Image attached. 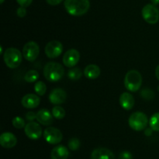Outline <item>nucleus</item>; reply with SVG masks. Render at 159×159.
Wrapping results in <instances>:
<instances>
[{"label":"nucleus","mask_w":159,"mask_h":159,"mask_svg":"<svg viewBox=\"0 0 159 159\" xmlns=\"http://www.w3.org/2000/svg\"><path fill=\"white\" fill-rule=\"evenodd\" d=\"M34 90L38 96H43L47 91V86L43 81H37L34 85Z\"/></svg>","instance_id":"obj_24"},{"label":"nucleus","mask_w":159,"mask_h":159,"mask_svg":"<svg viewBox=\"0 0 159 159\" xmlns=\"http://www.w3.org/2000/svg\"><path fill=\"white\" fill-rule=\"evenodd\" d=\"M40 53V47L37 42L31 41L25 44L23 48V55L29 62H34L37 59Z\"/></svg>","instance_id":"obj_7"},{"label":"nucleus","mask_w":159,"mask_h":159,"mask_svg":"<svg viewBox=\"0 0 159 159\" xmlns=\"http://www.w3.org/2000/svg\"><path fill=\"white\" fill-rule=\"evenodd\" d=\"M119 159H133V156H132V154L130 152L127 151H124L120 154Z\"/></svg>","instance_id":"obj_27"},{"label":"nucleus","mask_w":159,"mask_h":159,"mask_svg":"<svg viewBox=\"0 0 159 159\" xmlns=\"http://www.w3.org/2000/svg\"><path fill=\"white\" fill-rule=\"evenodd\" d=\"M4 1H5V0H0V2H1L2 4V3L4 2Z\"/></svg>","instance_id":"obj_35"},{"label":"nucleus","mask_w":159,"mask_h":159,"mask_svg":"<svg viewBox=\"0 0 159 159\" xmlns=\"http://www.w3.org/2000/svg\"><path fill=\"white\" fill-rule=\"evenodd\" d=\"M17 3L20 5L22 7H28L29 6H30L31 3H32L33 0H16Z\"/></svg>","instance_id":"obj_29"},{"label":"nucleus","mask_w":159,"mask_h":159,"mask_svg":"<svg viewBox=\"0 0 159 159\" xmlns=\"http://www.w3.org/2000/svg\"><path fill=\"white\" fill-rule=\"evenodd\" d=\"M5 64L10 69H16L20 66L23 60V54L16 48H9L3 53Z\"/></svg>","instance_id":"obj_4"},{"label":"nucleus","mask_w":159,"mask_h":159,"mask_svg":"<svg viewBox=\"0 0 159 159\" xmlns=\"http://www.w3.org/2000/svg\"><path fill=\"white\" fill-rule=\"evenodd\" d=\"M120 104L124 110H131L135 104V100L133 95L129 92H124L120 96Z\"/></svg>","instance_id":"obj_16"},{"label":"nucleus","mask_w":159,"mask_h":159,"mask_svg":"<svg viewBox=\"0 0 159 159\" xmlns=\"http://www.w3.org/2000/svg\"><path fill=\"white\" fill-rule=\"evenodd\" d=\"M152 129H146V131H145V135L146 136H150V135H152Z\"/></svg>","instance_id":"obj_33"},{"label":"nucleus","mask_w":159,"mask_h":159,"mask_svg":"<svg viewBox=\"0 0 159 159\" xmlns=\"http://www.w3.org/2000/svg\"><path fill=\"white\" fill-rule=\"evenodd\" d=\"M149 126L153 131L159 132V112L153 114L149 120Z\"/></svg>","instance_id":"obj_21"},{"label":"nucleus","mask_w":159,"mask_h":159,"mask_svg":"<svg viewBox=\"0 0 159 159\" xmlns=\"http://www.w3.org/2000/svg\"><path fill=\"white\" fill-rule=\"evenodd\" d=\"M158 91H159V86H158Z\"/></svg>","instance_id":"obj_36"},{"label":"nucleus","mask_w":159,"mask_h":159,"mask_svg":"<svg viewBox=\"0 0 159 159\" xmlns=\"http://www.w3.org/2000/svg\"><path fill=\"white\" fill-rule=\"evenodd\" d=\"M39 78V73L37 70H30L29 71L26 72V73L25 74L24 80L25 81L28 83H34L35 81H37Z\"/></svg>","instance_id":"obj_23"},{"label":"nucleus","mask_w":159,"mask_h":159,"mask_svg":"<svg viewBox=\"0 0 159 159\" xmlns=\"http://www.w3.org/2000/svg\"><path fill=\"white\" fill-rule=\"evenodd\" d=\"M43 137L44 140L50 144H57L62 140L63 134L61 131L57 128L50 126L46 128L43 131Z\"/></svg>","instance_id":"obj_8"},{"label":"nucleus","mask_w":159,"mask_h":159,"mask_svg":"<svg viewBox=\"0 0 159 159\" xmlns=\"http://www.w3.org/2000/svg\"><path fill=\"white\" fill-rule=\"evenodd\" d=\"M22 105L28 109L35 108L38 107L40 103V98L37 94H27L22 98Z\"/></svg>","instance_id":"obj_13"},{"label":"nucleus","mask_w":159,"mask_h":159,"mask_svg":"<svg viewBox=\"0 0 159 159\" xmlns=\"http://www.w3.org/2000/svg\"><path fill=\"white\" fill-rule=\"evenodd\" d=\"M63 51V45L59 41H51L45 46V54L50 59H55L60 56Z\"/></svg>","instance_id":"obj_9"},{"label":"nucleus","mask_w":159,"mask_h":159,"mask_svg":"<svg viewBox=\"0 0 159 159\" xmlns=\"http://www.w3.org/2000/svg\"><path fill=\"white\" fill-rule=\"evenodd\" d=\"M12 126L16 129H23L26 125L25 124V120L20 116L14 117L12 120Z\"/></svg>","instance_id":"obj_25"},{"label":"nucleus","mask_w":159,"mask_h":159,"mask_svg":"<svg viewBox=\"0 0 159 159\" xmlns=\"http://www.w3.org/2000/svg\"><path fill=\"white\" fill-rule=\"evenodd\" d=\"M79 60H80V53L75 48L68 50L63 56L64 65L69 68L75 66Z\"/></svg>","instance_id":"obj_11"},{"label":"nucleus","mask_w":159,"mask_h":159,"mask_svg":"<svg viewBox=\"0 0 159 159\" xmlns=\"http://www.w3.org/2000/svg\"><path fill=\"white\" fill-rule=\"evenodd\" d=\"M82 76V70L79 67H72L68 72V77L71 80H78Z\"/></svg>","instance_id":"obj_20"},{"label":"nucleus","mask_w":159,"mask_h":159,"mask_svg":"<svg viewBox=\"0 0 159 159\" xmlns=\"http://www.w3.org/2000/svg\"><path fill=\"white\" fill-rule=\"evenodd\" d=\"M68 148L71 151H77L79 150V148L80 147L81 145V142L80 140H79L76 137H73V138L70 139L68 143Z\"/></svg>","instance_id":"obj_26"},{"label":"nucleus","mask_w":159,"mask_h":159,"mask_svg":"<svg viewBox=\"0 0 159 159\" xmlns=\"http://www.w3.org/2000/svg\"><path fill=\"white\" fill-rule=\"evenodd\" d=\"M152 3L155 6H157V5L159 4V0H151Z\"/></svg>","instance_id":"obj_34"},{"label":"nucleus","mask_w":159,"mask_h":159,"mask_svg":"<svg viewBox=\"0 0 159 159\" xmlns=\"http://www.w3.org/2000/svg\"><path fill=\"white\" fill-rule=\"evenodd\" d=\"M100 68L95 64H89L84 70V75L89 80H95L100 76Z\"/></svg>","instance_id":"obj_19"},{"label":"nucleus","mask_w":159,"mask_h":159,"mask_svg":"<svg viewBox=\"0 0 159 159\" xmlns=\"http://www.w3.org/2000/svg\"><path fill=\"white\" fill-rule=\"evenodd\" d=\"M43 73L47 80L57 82L63 77L65 70L61 64L55 62H50L44 65Z\"/></svg>","instance_id":"obj_2"},{"label":"nucleus","mask_w":159,"mask_h":159,"mask_svg":"<svg viewBox=\"0 0 159 159\" xmlns=\"http://www.w3.org/2000/svg\"><path fill=\"white\" fill-rule=\"evenodd\" d=\"M67 98V93L62 88L53 89L49 94V101L51 104H63Z\"/></svg>","instance_id":"obj_12"},{"label":"nucleus","mask_w":159,"mask_h":159,"mask_svg":"<svg viewBox=\"0 0 159 159\" xmlns=\"http://www.w3.org/2000/svg\"><path fill=\"white\" fill-rule=\"evenodd\" d=\"M17 143V138L10 132H5L0 136V144L4 148H12Z\"/></svg>","instance_id":"obj_14"},{"label":"nucleus","mask_w":159,"mask_h":159,"mask_svg":"<svg viewBox=\"0 0 159 159\" xmlns=\"http://www.w3.org/2000/svg\"><path fill=\"white\" fill-rule=\"evenodd\" d=\"M16 14L17 16H18L19 17H21V18H23V17H24L26 15V9L25 7H22V6H20V8H18L16 10Z\"/></svg>","instance_id":"obj_30"},{"label":"nucleus","mask_w":159,"mask_h":159,"mask_svg":"<svg viewBox=\"0 0 159 159\" xmlns=\"http://www.w3.org/2000/svg\"><path fill=\"white\" fill-rule=\"evenodd\" d=\"M143 19L149 24H155L159 20V9L153 4H147L141 11Z\"/></svg>","instance_id":"obj_6"},{"label":"nucleus","mask_w":159,"mask_h":159,"mask_svg":"<svg viewBox=\"0 0 159 159\" xmlns=\"http://www.w3.org/2000/svg\"><path fill=\"white\" fill-rule=\"evenodd\" d=\"M155 76H156L157 79L159 80V65L155 69Z\"/></svg>","instance_id":"obj_32"},{"label":"nucleus","mask_w":159,"mask_h":159,"mask_svg":"<svg viewBox=\"0 0 159 159\" xmlns=\"http://www.w3.org/2000/svg\"><path fill=\"white\" fill-rule=\"evenodd\" d=\"M69 156V151L68 148L63 145H58L54 147L51 151V159H68Z\"/></svg>","instance_id":"obj_18"},{"label":"nucleus","mask_w":159,"mask_h":159,"mask_svg":"<svg viewBox=\"0 0 159 159\" xmlns=\"http://www.w3.org/2000/svg\"><path fill=\"white\" fill-rule=\"evenodd\" d=\"M128 124L134 131H142L146 129L148 124V118L144 112H135L129 117Z\"/></svg>","instance_id":"obj_5"},{"label":"nucleus","mask_w":159,"mask_h":159,"mask_svg":"<svg viewBox=\"0 0 159 159\" xmlns=\"http://www.w3.org/2000/svg\"><path fill=\"white\" fill-rule=\"evenodd\" d=\"M63 0H46L47 3L51 6H57L60 4Z\"/></svg>","instance_id":"obj_31"},{"label":"nucleus","mask_w":159,"mask_h":159,"mask_svg":"<svg viewBox=\"0 0 159 159\" xmlns=\"http://www.w3.org/2000/svg\"><path fill=\"white\" fill-rule=\"evenodd\" d=\"M91 159H115V156L110 150L105 147H99L92 152Z\"/></svg>","instance_id":"obj_17"},{"label":"nucleus","mask_w":159,"mask_h":159,"mask_svg":"<svg viewBox=\"0 0 159 159\" xmlns=\"http://www.w3.org/2000/svg\"><path fill=\"white\" fill-rule=\"evenodd\" d=\"M24 132L26 137L31 140H38L41 137L43 133V130L40 124L34 121L26 123L24 127Z\"/></svg>","instance_id":"obj_10"},{"label":"nucleus","mask_w":159,"mask_h":159,"mask_svg":"<svg viewBox=\"0 0 159 159\" xmlns=\"http://www.w3.org/2000/svg\"><path fill=\"white\" fill-rule=\"evenodd\" d=\"M142 76L138 70H132L127 72L124 77V86L128 91L136 92L142 85Z\"/></svg>","instance_id":"obj_3"},{"label":"nucleus","mask_w":159,"mask_h":159,"mask_svg":"<svg viewBox=\"0 0 159 159\" xmlns=\"http://www.w3.org/2000/svg\"><path fill=\"white\" fill-rule=\"evenodd\" d=\"M26 119L28 120L30 122H33L34 119H37V113L34 112H28L26 113Z\"/></svg>","instance_id":"obj_28"},{"label":"nucleus","mask_w":159,"mask_h":159,"mask_svg":"<svg viewBox=\"0 0 159 159\" xmlns=\"http://www.w3.org/2000/svg\"><path fill=\"white\" fill-rule=\"evenodd\" d=\"M52 115L56 119H62L65 116V110L63 107L60 105H55L52 108Z\"/></svg>","instance_id":"obj_22"},{"label":"nucleus","mask_w":159,"mask_h":159,"mask_svg":"<svg viewBox=\"0 0 159 159\" xmlns=\"http://www.w3.org/2000/svg\"><path fill=\"white\" fill-rule=\"evenodd\" d=\"M64 6L68 14L79 17L88 12L90 8V2L89 0H65Z\"/></svg>","instance_id":"obj_1"},{"label":"nucleus","mask_w":159,"mask_h":159,"mask_svg":"<svg viewBox=\"0 0 159 159\" xmlns=\"http://www.w3.org/2000/svg\"><path fill=\"white\" fill-rule=\"evenodd\" d=\"M37 120L43 126H50L54 122V116L47 108L40 109L37 112Z\"/></svg>","instance_id":"obj_15"}]
</instances>
